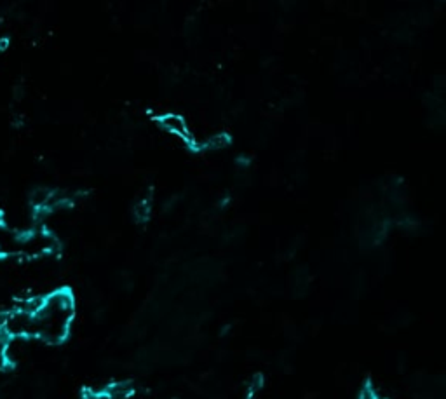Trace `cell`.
<instances>
[{"label": "cell", "instance_id": "5", "mask_svg": "<svg viewBox=\"0 0 446 399\" xmlns=\"http://www.w3.org/2000/svg\"><path fill=\"white\" fill-rule=\"evenodd\" d=\"M357 399H382L377 394V390H373L372 386H364L363 389H361L359 393V398Z\"/></svg>", "mask_w": 446, "mask_h": 399}, {"label": "cell", "instance_id": "1", "mask_svg": "<svg viewBox=\"0 0 446 399\" xmlns=\"http://www.w3.org/2000/svg\"><path fill=\"white\" fill-rule=\"evenodd\" d=\"M75 303L67 291H51L16 303L0 321L2 338L23 344H61L70 333Z\"/></svg>", "mask_w": 446, "mask_h": 399}, {"label": "cell", "instance_id": "2", "mask_svg": "<svg viewBox=\"0 0 446 399\" xmlns=\"http://www.w3.org/2000/svg\"><path fill=\"white\" fill-rule=\"evenodd\" d=\"M56 248V237L44 225H20L0 216V258L37 260Z\"/></svg>", "mask_w": 446, "mask_h": 399}, {"label": "cell", "instance_id": "3", "mask_svg": "<svg viewBox=\"0 0 446 399\" xmlns=\"http://www.w3.org/2000/svg\"><path fill=\"white\" fill-rule=\"evenodd\" d=\"M159 126H161L164 131H167L169 135L177 136V138L183 140L186 143H194V136L192 131H190L189 124L183 119L182 116H177V113H164L157 119Z\"/></svg>", "mask_w": 446, "mask_h": 399}, {"label": "cell", "instance_id": "4", "mask_svg": "<svg viewBox=\"0 0 446 399\" xmlns=\"http://www.w3.org/2000/svg\"><path fill=\"white\" fill-rule=\"evenodd\" d=\"M230 145V136L225 135V133H218V135H211L208 140L203 143L204 148L208 150H222Z\"/></svg>", "mask_w": 446, "mask_h": 399}, {"label": "cell", "instance_id": "6", "mask_svg": "<svg viewBox=\"0 0 446 399\" xmlns=\"http://www.w3.org/2000/svg\"><path fill=\"white\" fill-rule=\"evenodd\" d=\"M6 349H4V344H2V337H0V368L4 366V363H6Z\"/></svg>", "mask_w": 446, "mask_h": 399}]
</instances>
